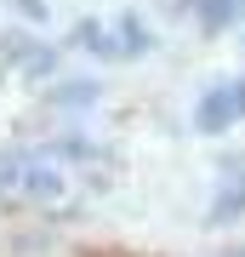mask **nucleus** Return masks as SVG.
I'll list each match as a JSON object with an SVG mask.
<instances>
[{"instance_id": "nucleus-1", "label": "nucleus", "mask_w": 245, "mask_h": 257, "mask_svg": "<svg viewBox=\"0 0 245 257\" xmlns=\"http://www.w3.org/2000/svg\"><path fill=\"white\" fill-rule=\"evenodd\" d=\"M245 114V80H228V86H211L194 109V126L200 132H228L234 120Z\"/></svg>"}, {"instance_id": "nucleus-2", "label": "nucleus", "mask_w": 245, "mask_h": 257, "mask_svg": "<svg viewBox=\"0 0 245 257\" xmlns=\"http://www.w3.org/2000/svg\"><path fill=\"white\" fill-rule=\"evenodd\" d=\"M0 52H6V63L18 69V74H29V80H46V74L57 69V52L46 46V40H23V35H6V40H0Z\"/></svg>"}, {"instance_id": "nucleus-3", "label": "nucleus", "mask_w": 245, "mask_h": 257, "mask_svg": "<svg viewBox=\"0 0 245 257\" xmlns=\"http://www.w3.org/2000/svg\"><path fill=\"white\" fill-rule=\"evenodd\" d=\"M74 46H86L91 57H126L120 35H114L109 23H97V18H80V23H74Z\"/></svg>"}, {"instance_id": "nucleus-4", "label": "nucleus", "mask_w": 245, "mask_h": 257, "mask_svg": "<svg viewBox=\"0 0 245 257\" xmlns=\"http://www.w3.org/2000/svg\"><path fill=\"white\" fill-rule=\"evenodd\" d=\"M245 211V172L234 166V172H222V183H217V200H211V223H234Z\"/></svg>"}, {"instance_id": "nucleus-5", "label": "nucleus", "mask_w": 245, "mask_h": 257, "mask_svg": "<svg viewBox=\"0 0 245 257\" xmlns=\"http://www.w3.org/2000/svg\"><path fill=\"white\" fill-rule=\"evenodd\" d=\"M23 194L29 200H57V194H63V177H57L52 166H29L23 172Z\"/></svg>"}, {"instance_id": "nucleus-6", "label": "nucleus", "mask_w": 245, "mask_h": 257, "mask_svg": "<svg viewBox=\"0 0 245 257\" xmlns=\"http://www.w3.org/2000/svg\"><path fill=\"white\" fill-rule=\"evenodd\" d=\"M194 18H200V29L217 35V29H228L239 18V0H194Z\"/></svg>"}, {"instance_id": "nucleus-7", "label": "nucleus", "mask_w": 245, "mask_h": 257, "mask_svg": "<svg viewBox=\"0 0 245 257\" xmlns=\"http://www.w3.org/2000/svg\"><path fill=\"white\" fill-rule=\"evenodd\" d=\"M91 97H97V86H91V80H69V86H57V92H52L57 109H86Z\"/></svg>"}, {"instance_id": "nucleus-8", "label": "nucleus", "mask_w": 245, "mask_h": 257, "mask_svg": "<svg viewBox=\"0 0 245 257\" xmlns=\"http://www.w3.org/2000/svg\"><path fill=\"white\" fill-rule=\"evenodd\" d=\"M114 35H120V46H126V57H143V52H148V29L137 23V18H120Z\"/></svg>"}, {"instance_id": "nucleus-9", "label": "nucleus", "mask_w": 245, "mask_h": 257, "mask_svg": "<svg viewBox=\"0 0 245 257\" xmlns=\"http://www.w3.org/2000/svg\"><path fill=\"white\" fill-rule=\"evenodd\" d=\"M12 6H18V18H35V23L46 18V0H12Z\"/></svg>"}, {"instance_id": "nucleus-10", "label": "nucleus", "mask_w": 245, "mask_h": 257, "mask_svg": "<svg viewBox=\"0 0 245 257\" xmlns=\"http://www.w3.org/2000/svg\"><path fill=\"white\" fill-rule=\"evenodd\" d=\"M234 257H245V246H239V251H234Z\"/></svg>"}, {"instance_id": "nucleus-11", "label": "nucleus", "mask_w": 245, "mask_h": 257, "mask_svg": "<svg viewBox=\"0 0 245 257\" xmlns=\"http://www.w3.org/2000/svg\"><path fill=\"white\" fill-rule=\"evenodd\" d=\"M0 183H6V172H0Z\"/></svg>"}]
</instances>
